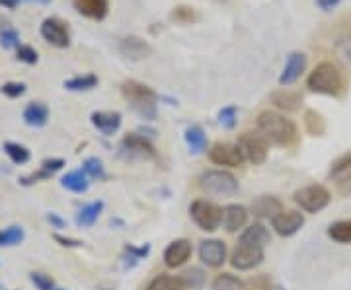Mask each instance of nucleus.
Returning <instances> with one entry per match:
<instances>
[{
  "label": "nucleus",
  "mask_w": 351,
  "mask_h": 290,
  "mask_svg": "<svg viewBox=\"0 0 351 290\" xmlns=\"http://www.w3.org/2000/svg\"><path fill=\"white\" fill-rule=\"evenodd\" d=\"M258 131L263 139L277 146H291L297 142V125L285 115L276 111H263L258 115Z\"/></svg>",
  "instance_id": "f257e3e1"
},
{
  "label": "nucleus",
  "mask_w": 351,
  "mask_h": 290,
  "mask_svg": "<svg viewBox=\"0 0 351 290\" xmlns=\"http://www.w3.org/2000/svg\"><path fill=\"white\" fill-rule=\"evenodd\" d=\"M121 94H123V98L129 101L131 109L138 117H143L145 121H154L156 119L158 96L151 86H147V84H143L138 80H125L121 84Z\"/></svg>",
  "instance_id": "f03ea898"
},
{
  "label": "nucleus",
  "mask_w": 351,
  "mask_h": 290,
  "mask_svg": "<svg viewBox=\"0 0 351 290\" xmlns=\"http://www.w3.org/2000/svg\"><path fill=\"white\" fill-rule=\"evenodd\" d=\"M306 88L314 94H324V96L338 98L346 88V82H343V75L338 66L324 61V63L316 64V68L311 72L308 80H306Z\"/></svg>",
  "instance_id": "7ed1b4c3"
},
{
  "label": "nucleus",
  "mask_w": 351,
  "mask_h": 290,
  "mask_svg": "<svg viewBox=\"0 0 351 290\" xmlns=\"http://www.w3.org/2000/svg\"><path fill=\"white\" fill-rule=\"evenodd\" d=\"M199 187L209 195L217 197H232L239 191V181L230 172L225 170H209L199 177Z\"/></svg>",
  "instance_id": "20e7f679"
},
{
  "label": "nucleus",
  "mask_w": 351,
  "mask_h": 290,
  "mask_svg": "<svg viewBox=\"0 0 351 290\" xmlns=\"http://www.w3.org/2000/svg\"><path fill=\"white\" fill-rule=\"evenodd\" d=\"M293 201L297 202L301 207L304 213H311V215H316L320 211H324L330 201H332V195L330 191L324 187V185H306L302 189L295 191L293 195Z\"/></svg>",
  "instance_id": "39448f33"
},
{
  "label": "nucleus",
  "mask_w": 351,
  "mask_h": 290,
  "mask_svg": "<svg viewBox=\"0 0 351 290\" xmlns=\"http://www.w3.org/2000/svg\"><path fill=\"white\" fill-rule=\"evenodd\" d=\"M189 215L193 218V222L205 232H215L223 222V209L215 202L205 201V199H197L191 202Z\"/></svg>",
  "instance_id": "423d86ee"
},
{
  "label": "nucleus",
  "mask_w": 351,
  "mask_h": 290,
  "mask_svg": "<svg viewBox=\"0 0 351 290\" xmlns=\"http://www.w3.org/2000/svg\"><path fill=\"white\" fill-rule=\"evenodd\" d=\"M119 156L123 160H149V158L156 156V152H154V146L147 137L131 133L119 142Z\"/></svg>",
  "instance_id": "0eeeda50"
},
{
  "label": "nucleus",
  "mask_w": 351,
  "mask_h": 290,
  "mask_svg": "<svg viewBox=\"0 0 351 290\" xmlns=\"http://www.w3.org/2000/svg\"><path fill=\"white\" fill-rule=\"evenodd\" d=\"M263 250L260 246H254L248 241H240L230 255V265L239 271H250L263 261Z\"/></svg>",
  "instance_id": "6e6552de"
},
{
  "label": "nucleus",
  "mask_w": 351,
  "mask_h": 290,
  "mask_svg": "<svg viewBox=\"0 0 351 290\" xmlns=\"http://www.w3.org/2000/svg\"><path fill=\"white\" fill-rule=\"evenodd\" d=\"M244 156V160H248L254 166H260L265 162L267 158V140L263 139L262 135L256 133H244L239 139L237 144Z\"/></svg>",
  "instance_id": "1a4fd4ad"
},
{
  "label": "nucleus",
  "mask_w": 351,
  "mask_h": 290,
  "mask_svg": "<svg viewBox=\"0 0 351 290\" xmlns=\"http://www.w3.org/2000/svg\"><path fill=\"white\" fill-rule=\"evenodd\" d=\"M41 38L45 39L47 43L55 45V47H69L71 45V34H69V25L64 24L63 20L59 18H47L41 24Z\"/></svg>",
  "instance_id": "9d476101"
},
{
  "label": "nucleus",
  "mask_w": 351,
  "mask_h": 290,
  "mask_svg": "<svg viewBox=\"0 0 351 290\" xmlns=\"http://www.w3.org/2000/svg\"><path fill=\"white\" fill-rule=\"evenodd\" d=\"M209 160L217 166H230V168H239L244 162V156L237 144H228V142H217L209 150Z\"/></svg>",
  "instance_id": "9b49d317"
},
{
  "label": "nucleus",
  "mask_w": 351,
  "mask_h": 290,
  "mask_svg": "<svg viewBox=\"0 0 351 290\" xmlns=\"http://www.w3.org/2000/svg\"><path fill=\"white\" fill-rule=\"evenodd\" d=\"M271 226L279 236L289 238V236H295L304 226V216L299 211H283L276 218H271Z\"/></svg>",
  "instance_id": "f8f14e48"
},
{
  "label": "nucleus",
  "mask_w": 351,
  "mask_h": 290,
  "mask_svg": "<svg viewBox=\"0 0 351 290\" xmlns=\"http://www.w3.org/2000/svg\"><path fill=\"white\" fill-rule=\"evenodd\" d=\"M328 179H332V181L338 185L341 193H348V195H350L351 193V152L350 154L339 156L338 160L330 166Z\"/></svg>",
  "instance_id": "ddd939ff"
},
{
  "label": "nucleus",
  "mask_w": 351,
  "mask_h": 290,
  "mask_svg": "<svg viewBox=\"0 0 351 290\" xmlns=\"http://www.w3.org/2000/svg\"><path fill=\"white\" fill-rule=\"evenodd\" d=\"M199 259L207 267H221L226 261V246L223 240H203L199 246Z\"/></svg>",
  "instance_id": "4468645a"
},
{
  "label": "nucleus",
  "mask_w": 351,
  "mask_h": 290,
  "mask_svg": "<svg viewBox=\"0 0 351 290\" xmlns=\"http://www.w3.org/2000/svg\"><path fill=\"white\" fill-rule=\"evenodd\" d=\"M191 255V241L182 238V240H174L164 252V263L170 269L182 267Z\"/></svg>",
  "instance_id": "2eb2a0df"
},
{
  "label": "nucleus",
  "mask_w": 351,
  "mask_h": 290,
  "mask_svg": "<svg viewBox=\"0 0 351 290\" xmlns=\"http://www.w3.org/2000/svg\"><path fill=\"white\" fill-rule=\"evenodd\" d=\"M304 68H306V57L302 53H291L287 59V64H285L283 72L279 76V84L281 86L295 84L301 78L302 72H304Z\"/></svg>",
  "instance_id": "dca6fc26"
},
{
  "label": "nucleus",
  "mask_w": 351,
  "mask_h": 290,
  "mask_svg": "<svg viewBox=\"0 0 351 290\" xmlns=\"http://www.w3.org/2000/svg\"><path fill=\"white\" fill-rule=\"evenodd\" d=\"M119 53L131 61H141V59H147L152 49L147 41L135 38V36H129V38H123L119 41Z\"/></svg>",
  "instance_id": "f3484780"
},
{
  "label": "nucleus",
  "mask_w": 351,
  "mask_h": 290,
  "mask_svg": "<svg viewBox=\"0 0 351 290\" xmlns=\"http://www.w3.org/2000/svg\"><path fill=\"white\" fill-rule=\"evenodd\" d=\"M90 121L101 135L112 137L113 133H117L121 127V114H117V111H96V114H92Z\"/></svg>",
  "instance_id": "a211bd4d"
},
{
  "label": "nucleus",
  "mask_w": 351,
  "mask_h": 290,
  "mask_svg": "<svg viewBox=\"0 0 351 290\" xmlns=\"http://www.w3.org/2000/svg\"><path fill=\"white\" fill-rule=\"evenodd\" d=\"M252 213L258 218H276L279 213H283V202L271 195H262L252 202Z\"/></svg>",
  "instance_id": "6ab92c4d"
},
{
  "label": "nucleus",
  "mask_w": 351,
  "mask_h": 290,
  "mask_svg": "<svg viewBox=\"0 0 351 290\" xmlns=\"http://www.w3.org/2000/svg\"><path fill=\"white\" fill-rule=\"evenodd\" d=\"M75 8L90 20H104L110 12V0H75Z\"/></svg>",
  "instance_id": "aec40b11"
},
{
  "label": "nucleus",
  "mask_w": 351,
  "mask_h": 290,
  "mask_svg": "<svg viewBox=\"0 0 351 290\" xmlns=\"http://www.w3.org/2000/svg\"><path fill=\"white\" fill-rule=\"evenodd\" d=\"M223 220L228 232H239L248 222V209L242 205H228L223 211Z\"/></svg>",
  "instance_id": "412c9836"
},
{
  "label": "nucleus",
  "mask_w": 351,
  "mask_h": 290,
  "mask_svg": "<svg viewBox=\"0 0 351 290\" xmlns=\"http://www.w3.org/2000/svg\"><path fill=\"white\" fill-rule=\"evenodd\" d=\"M24 121L29 127H43L49 121V109L41 101H32L24 109Z\"/></svg>",
  "instance_id": "4be33fe9"
},
{
  "label": "nucleus",
  "mask_w": 351,
  "mask_h": 290,
  "mask_svg": "<svg viewBox=\"0 0 351 290\" xmlns=\"http://www.w3.org/2000/svg\"><path fill=\"white\" fill-rule=\"evenodd\" d=\"M301 94L291 92V90H279L276 94H271V103L277 105L279 109H285V111H297L301 107Z\"/></svg>",
  "instance_id": "5701e85b"
},
{
  "label": "nucleus",
  "mask_w": 351,
  "mask_h": 290,
  "mask_svg": "<svg viewBox=\"0 0 351 290\" xmlns=\"http://www.w3.org/2000/svg\"><path fill=\"white\" fill-rule=\"evenodd\" d=\"M240 241H248V243H254V246L265 248L269 243V232L262 222H254L252 226H248L240 234Z\"/></svg>",
  "instance_id": "b1692460"
},
{
  "label": "nucleus",
  "mask_w": 351,
  "mask_h": 290,
  "mask_svg": "<svg viewBox=\"0 0 351 290\" xmlns=\"http://www.w3.org/2000/svg\"><path fill=\"white\" fill-rule=\"evenodd\" d=\"M101 211H104V202H90V205L82 207V209L78 211V215H76V224L82 228H90L96 220H98V216L101 215Z\"/></svg>",
  "instance_id": "393cba45"
},
{
  "label": "nucleus",
  "mask_w": 351,
  "mask_h": 290,
  "mask_svg": "<svg viewBox=\"0 0 351 290\" xmlns=\"http://www.w3.org/2000/svg\"><path fill=\"white\" fill-rule=\"evenodd\" d=\"M184 139H186L189 150L193 152V154H201V152L207 148V135H205V131L199 125L188 127Z\"/></svg>",
  "instance_id": "a878e982"
},
{
  "label": "nucleus",
  "mask_w": 351,
  "mask_h": 290,
  "mask_svg": "<svg viewBox=\"0 0 351 290\" xmlns=\"http://www.w3.org/2000/svg\"><path fill=\"white\" fill-rule=\"evenodd\" d=\"M98 86V76L88 72V75H80L71 78V80H64V88L69 92H88V90L96 88Z\"/></svg>",
  "instance_id": "bb28decb"
},
{
  "label": "nucleus",
  "mask_w": 351,
  "mask_h": 290,
  "mask_svg": "<svg viewBox=\"0 0 351 290\" xmlns=\"http://www.w3.org/2000/svg\"><path fill=\"white\" fill-rule=\"evenodd\" d=\"M64 189L73 191V193H84L88 191V176L82 172V170H76V172H71L61 179Z\"/></svg>",
  "instance_id": "cd10ccee"
},
{
  "label": "nucleus",
  "mask_w": 351,
  "mask_h": 290,
  "mask_svg": "<svg viewBox=\"0 0 351 290\" xmlns=\"http://www.w3.org/2000/svg\"><path fill=\"white\" fill-rule=\"evenodd\" d=\"M0 45L4 49L20 47V34L8 20H0Z\"/></svg>",
  "instance_id": "c85d7f7f"
},
{
  "label": "nucleus",
  "mask_w": 351,
  "mask_h": 290,
  "mask_svg": "<svg viewBox=\"0 0 351 290\" xmlns=\"http://www.w3.org/2000/svg\"><path fill=\"white\" fill-rule=\"evenodd\" d=\"M205 278H207L205 277V271H203L201 267H191V269L184 271V273L180 275V280H182L184 289H191V290L203 289Z\"/></svg>",
  "instance_id": "c756f323"
},
{
  "label": "nucleus",
  "mask_w": 351,
  "mask_h": 290,
  "mask_svg": "<svg viewBox=\"0 0 351 290\" xmlns=\"http://www.w3.org/2000/svg\"><path fill=\"white\" fill-rule=\"evenodd\" d=\"M304 127L314 137H322L326 133V119L318 111L308 109V111H304Z\"/></svg>",
  "instance_id": "7c9ffc66"
},
{
  "label": "nucleus",
  "mask_w": 351,
  "mask_h": 290,
  "mask_svg": "<svg viewBox=\"0 0 351 290\" xmlns=\"http://www.w3.org/2000/svg\"><path fill=\"white\" fill-rule=\"evenodd\" d=\"M328 236L336 243H351V220H338L330 224Z\"/></svg>",
  "instance_id": "2f4dec72"
},
{
  "label": "nucleus",
  "mask_w": 351,
  "mask_h": 290,
  "mask_svg": "<svg viewBox=\"0 0 351 290\" xmlns=\"http://www.w3.org/2000/svg\"><path fill=\"white\" fill-rule=\"evenodd\" d=\"M151 252V246H143V248H137V246H125L123 248V267L125 269H133L137 265L141 259H145Z\"/></svg>",
  "instance_id": "473e14b6"
},
{
  "label": "nucleus",
  "mask_w": 351,
  "mask_h": 290,
  "mask_svg": "<svg viewBox=\"0 0 351 290\" xmlns=\"http://www.w3.org/2000/svg\"><path fill=\"white\" fill-rule=\"evenodd\" d=\"M147 290H184V285L180 277H170V275H158L149 282Z\"/></svg>",
  "instance_id": "72a5a7b5"
},
{
  "label": "nucleus",
  "mask_w": 351,
  "mask_h": 290,
  "mask_svg": "<svg viewBox=\"0 0 351 290\" xmlns=\"http://www.w3.org/2000/svg\"><path fill=\"white\" fill-rule=\"evenodd\" d=\"M4 152H6V156L12 160L14 164L22 166L29 162V150L25 146H22V144H18V142H6L4 144Z\"/></svg>",
  "instance_id": "f704fd0d"
},
{
  "label": "nucleus",
  "mask_w": 351,
  "mask_h": 290,
  "mask_svg": "<svg viewBox=\"0 0 351 290\" xmlns=\"http://www.w3.org/2000/svg\"><path fill=\"white\" fill-rule=\"evenodd\" d=\"M211 290H244V282L239 277L230 275V273H223L215 278Z\"/></svg>",
  "instance_id": "c9c22d12"
},
{
  "label": "nucleus",
  "mask_w": 351,
  "mask_h": 290,
  "mask_svg": "<svg viewBox=\"0 0 351 290\" xmlns=\"http://www.w3.org/2000/svg\"><path fill=\"white\" fill-rule=\"evenodd\" d=\"M82 172L86 174L88 177H92V179H106V170H104V164H101L100 158H88L84 160V164H82Z\"/></svg>",
  "instance_id": "e433bc0d"
},
{
  "label": "nucleus",
  "mask_w": 351,
  "mask_h": 290,
  "mask_svg": "<svg viewBox=\"0 0 351 290\" xmlns=\"http://www.w3.org/2000/svg\"><path fill=\"white\" fill-rule=\"evenodd\" d=\"M334 51H336V55H338L341 63L351 66V34L350 36L339 38L336 41V45H334Z\"/></svg>",
  "instance_id": "4c0bfd02"
},
{
  "label": "nucleus",
  "mask_w": 351,
  "mask_h": 290,
  "mask_svg": "<svg viewBox=\"0 0 351 290\" xmlns=\"http://www.w3.org/2000/svg\"><path fill=\"white\" fill-rule=\"evenodd\" d=\"M237 117H239V109L237 105H226L219 111V123L225 129H234L237 125Z\"/></svg>",
  "instance_id": "58836bf2"
},
{
  "label": "nucleus",
  "mask_w": 351,
  "mask_h": 290,
  "mask_svg": "<svg viewBox=\"0 0 351 290\" xmlns=\"http://www.w3.org/2000/svg\"><path fill=\"white\" fill-rule=\"evenodd\" d=\"M22 240H24V230L20 226H10L2 232V240H0V243H2V246H18Z\"/></svg>",
  "instance_id": "ea45409f"
},
{
  "label": "nucleus",
  "mask_w": 351,
  "mask_h": 290,
  "mask_svg": "<svg viewBox=\"0 0 351 290\" xmlns=\"http://www.w3.org/2000/svg\"><path fill=\"white\" fill-rule=\"evenodd\" d=\"M172 18H174L176 22H180V24H191V22L197 20V14H195V10L191 6H178L172 12Z\"/></svg>",
  "instance_id": "a19ab883"
},
{
  "label": "nucleus",
  "mask_w": 351,
  "mask_h": 290,
  "mask_svg": "<svg viewBox=\"0 0 351 290\" xmlns=\"http://www.w3.org/2000/svg\"><path fill=\"white\" fill-rule=\"evenodd\" d=\"M16 59L25 64H36L39 59L38 51L34 49V47H29V45H20L18 51H16Z\"/></svg>",
  "instance_id": "79ce46f5"
},
{
  "label": "nucleus",
  "mask_w": 351,
  "mask_h": 290,
  "mask_svg": "<svg viewBox=\"0 0 351 290\" xmlns=\"http://www.w3.org/2000/svg\"><path fill=\"white\" fill-rule=\"evenodd\" d=\"M29 278L38 287V290H55V280L45 273H32Z\"/></svg>",
  "instance_id": "37998d69"
},
{
  "label": "nucleus",
  "mask_w": 351,
  "mask_h": 290,
  "mask_svg": "<svg viewBox=\"0 0 351 290\" xmlns=\"http://www.w3.org/2000/svg\"><path fill=\"white\" fill-rule=\"evenodd\" d=\"M0 92L6 96V98H20L22 94L25 92V84H22V82H6V84H2V88H0Z\"/></svg>",
  "instance_id": "c03bdc74"
},
{
  "label": "nucleus",
  "mask_w": 351,
  "mask_h": 290,
  "mask_svg": "<svg viewBox=\"0 0 351 290\" xmlns=\"http://www.w3.org/2000/svg\"><path fill=\"white\" fill-rule=\"evenodd\" d=\"M64 160L63 158H49V160H43V164H41V172L45 174L47 177H51L53 174H57L59 170H63Z\"/></svg>",
  "instance_id": "a18cd8bd"
},
{
  "label": "nucleus",
  "mask_w": 351,
  "mask_h": 290,
  "mask_svg": "<svg viewBox=\"0 0 351 290\" xmlns=\"http://www.w3.org/2000/svg\"><path fill=\"white\" fill-rule=\"evenodd\" d=\"M53 238H55V241H59L61 246H64V248H82V241L75 240V238H64L61 234H55Z\"/></svg>",
  "instance_id": "49530a36"
},
{
  "label": "nucleus",
  "mask_w": 351,
  "mask_h": 290,
  "mask_svg": "<svg viewBox=\"0 0 351 290\" xmlns=\"http://www.w3.org/2000/svg\"><path fill=\"white\" fill-rule=\"evenodd\" d=\"M341 0H316V6L320 8V10H324V12H330V10H334L336 6H338Z\"/></svg>",
  "instance_id": "de8ad7c7"
},
{
  "label": "nucleus",
  "mask_w": 351,
  "mask_h": 290,
  "mask_svg": "<svg viewBox=\"0 0 351 290\" xmlns=\"http://www.w3.org/2000/svg\"><path fill=\"white\" fill-rule=\"evenodd\" d=\"M47 220H49V224L53 228H64V226H66V222H64L63 218L57 215V213H49V215H47Z\"/></svg>",
  "instance_id": "09e8293b"
},
{
  "label": "nucleus",
  "mask_w": 351,
  "mask_h": 290,
  "mask_svg": "<svg viewBox=\"0 0 351 290\" xmlns=\"http://www.w3.org/2000/svg\"><path fill=\"white\" fill-rule=\"evenodd\" d=\"M20 0H0V6H6V8H16Z\"/></svg>",
  "instance_id": "8fccbe9b"
},
{
  "label": "nucleus",
  "mask_w": 351,
  "mask_h": 290,
  "mask_svg": "<svg viewBox=\"0 0 351 290\" xmlns=\"http://www.w3.org/2000/svg\"><path fill=\"white\" fill-rule=\"evenodd\" d=\"M36 2H41V4H47V2H51V0H36Z\"/></svg>",
  "instance_id": "3c124183"
},
{
  "label": "nucleus",
  "mask_w": 351,
  "mask_h": 290,
  "mask_svg": "<svg viewBox=\"0 0 351 290\" xmlns=\"http://www.w3.org/2000/svg\"><path fill=\"white\" fill-rule=\"evenodd\" d=\"M0 240H2V232H0ZM0 246H2V243H0Z\"/></svg>",
  "instance_id": "603ef678"
},
{
  "label": "nucleus",
  "mask_w": 351,
  "mask_h": 290,
  "mask_svg": "<svg viewBox=\"0 0 351 290\" xmlns=\"http://www.w3.org/2000/svg\"><path fill=\"white\" fill-rule=\"evenodd\" d=\"M55 290H63V289H55Z\"/></svg>",
  "instance_id": "864d4df0"
}]
</instances>
